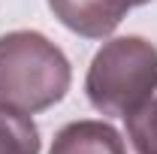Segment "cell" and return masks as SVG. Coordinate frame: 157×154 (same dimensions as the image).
Masks as SVG:
<instances>
[{
  "mask_svg": "<svg viewBox=\"0 0 157 154\" xmlns=\"http://www.w3.org/2000/svg\"><path fill=\"white\" fill-rule=\"evenodd\" d=\"M73 82L67 55L39 30H9L0 37V106L36 115L60 103Z\"/></svg>",
  "mask_w": 157,
  "mask_h": 154,
  "instance_id": "cell-1",
  "label": "cell"
},
{
  "mask_svg": "<svg viewBox=\"0 0 157 154\" xmlns=\"http://www.w3.org/2000/svg\"><path fill=\"white\" fill-rule=\"evenodd\" d=\"M157 91V45L145 37H115L94 55L85 94L100 115L127 118Z\"/></svg>",
  "mask_w": 157,
  "mask_h": 154,
  "instance_id": "cell-2",
  "label": "cell"
},
{
  "mask_svg": "<svg viewBox=\"0 0 157 154\" xmlns=\"http://www.w3.org/2000/svg\"><path fill=\"white\" fill-rule=\"evenodd\" d=\"M55 18L85 39H103L115 33L121 18L130 12L118 0H48Z\"/></svg>",
  "mask_w": 157,
  "mask_h": 154,
  "instance_id": "cell-3",
  "label": "cell"
},
{
  "mask_svg": "<svg viewBox=\"0 0 157 154\" xmlns=\"http://www.w3.org/2000/svg\"><path fill=\"white\" fill-rule=\"evenodd\" d=\"M48 154H127V145L109 121L82 118L63 124Z\"/></svg>",
  "mask_w": 157,
  "mask_h": 154,
  "instance_id": "cell-4",
  "label": "cell"
},
{
  "mask_svg": "<svg viewBox=\"0 0 157 154\" xmlns=\"http://www.w3.org/2000/svg\"><path fill=\"white\" fill-rule=\"evenodd\" d=\"M42 139L30 115L0 106V154H39Z\"/></svg>",
  "mask_w": 157,
  "mask_h": 154,
  "instance_id": "cell-5",
  "label": "cell"
},
{
  "mask_svg": "<svg viewBox=\"0 0 157 154\" xmlns=\"http://www.w3.org/2000/svg\"><path fill=\"white\" fill-rule=\"evenodd\" d=\"M124 121H127V136L136 154H157V97H151Z\"/></svg>",
  "mask_w": 157,
  "mask_h": 154,
  "instance_id": "cell-6",
  "label": "cell"
},
{
  "mask_svg": "<svg viewBox=\"0 0 157 154\" xmlns=\"http://www.w3.org/2000/svg\"><path fill=\"white\" fill-rule=\"evenodd\" d=\"M118 3H124L127 9H133V6H145V3H151V0H118Z\"/></svg>",
  "mask_w": 157,
  "mask_h": 154,
  "instance_id": "cell-7",
  "label": "cell"
}]
</instances>
